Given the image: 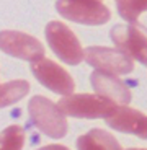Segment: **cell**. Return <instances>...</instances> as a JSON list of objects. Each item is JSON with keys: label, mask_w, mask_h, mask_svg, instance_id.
<instances>
[{"label": "cell", "mask_w": 147, "mask_h": 150, "mask_svg": "<svg viewBox=\"0 0 147 150\" xmlns=\"http://www.w3.org/2000/svg\"><path fill=\"white\" fill-rule=\"evenodd\" d=\"M28 112L33 124L51 139H62L67 134V119L59 105L44 96H33L28 103Z\"/></svg>", "instance_id": "6da1fadb"}, {"label": "cell", "mask_w": 147, "mask_h": 150, "mask_svg": "<svg viewBox=\"0 0 147 150\" xmlns=\"http://www.w3.org/2000/svg\"><path fill=\"white\" fill-rule=\"evenodd\" d=\"M59 108L72 117H83V119H98V117H108L118 108L116 103L102 96V95L79 93L67 95L60 100Z\"/></svg>", "instance_id": "7a4b0ae2"}, {"label": "cell", "mask_w": 147, "mask_h": 150, "mask_svg": "<svg viewBox=\"0 0 147 150\" xmlns=\"http://www.w3.org/2000/svg\"><path fill=\"white\" fill-rule=\"evenodd\" d=\"M46 39L53 52L59 56L62 62L69 65H77L85 59V51L82 49L79 39L69 26L60 21H49L46 25Z\"/></svg>", "instance_id": "3957f363"}, {"label": "cell", "mask_w": 147, "mask_h": 150, "mask_svg": "<svg viewBox=\"0 0 147 150\" xmlns=\"http://www.w3.org/2000/svg\"><path fill=\"white\" fill-rule=\"evenodd\" d=\"M56 10L70 21L90 26L105 25L111 16L102 0H56Z\"/></svg>", "instance_id": "277c9868"}, {"label": "cell", "mask_w": 147, "mask_h": 150, "mask_svg": "<svg viewBox=\"0 0 147 150\" xmlns=\"http://www.w3.org/2000/svg\"><path fill=\"white\" fill-rule=\"evenodd\" d=\"M30 69L31 74L36 77V80L54 93L67 96L75 90V82L72 79V75L59 64H56L54 60L41 57L38 60H33Z\"/></svg>", "instance_id": "5b68a950"}, {"label": "cell", "mask_w": 147, "mask_h": 150, "mask_svg": "<svg viewBox=\"0 0 147 150\" xmlns=\"http://www.w3.org/2000/svg\"><path fill=\"white\" fill-rule=\"evenodd\" d=\"M85 60L98 70L114 75H126L134 70V59L124 54L121 49L92 46L85 49Z\"/></svg>", "instance_id": "8992f818"}, {"label": "cell", "mask_w": 147, "mask_h": 150, "mask_svg": "<svg viewBox=\"0 0 147 150\" xmlns=\"http://www.w3.org/2000/svg\"><path fill=\"white\" fill-rule=\"evenodd\" d=\"M109 38L118 49L147 67V33L134 23L116 25L109 31Z\"/></svg>", "instance_id": "52a82bcc"}, {"label": "cell", "mask_w": 147, "mask_h": 150, "mask_svg": "<svg viewBox=\"0 0 147 150\" xmlns=\"http://www.w3.org/2000/svg\"><path fill=\"white\" fill-rule=\"evenodd\" d=\"M0 47L5 54L23 60H38L44 56V46L30 34L4 30L0 33Z\"/></svg>", "instance_id": "ba28073f"}, {"label": "cell", "mask_w": 147, "mask_h": 150, "mask_svg": "<svg viewBox=\"0 0 147 150\" xmlns=\"http://www.w3.org/2000/svg\"><path fill=\"white\" fill-rule=\"evenodd\" d=\"M90 82L95 93L111 100L118 106L128 105L131 101V90L114 74H108V72L95 69V72H92L90 75Z\"/></svg>", "instance_id": "9c48e42d"}, {"label": "cell", "mask_w": 147, "mask_h": 150, "mask_svg": "<svg viewBox=\"0 0 147 150\" xmlns=\"http://www.w3.org/2000/svg\"><path fill=\"white\" fill-rule=\"evenodd\" d=\"M106 124L114 131L141 137L147 127V116L137 109L129 108L128 105H121L106 117Z\"/></svg>", "instance_id": "30bf717a"}, {"label": "cell", "mask_w": 147, "mask_h": 150, "mask_svg": "<svg viewBox=\"0 0 147 150\" xmlns=\"http://www.w3.org/2000/svg\"><path fill=\"white\" fill-rule=\"evenodd\" d=\"M77 147L80 150H118L119 142L103 129H92L85 135L79 137Z\"/></svg>", "instance_id": "8fae6325"}, {"label": "cell", "mask_w": 147, "mask_h": 150, "mask_svg": "<svg viewBox=\"0 0 147 150\" xmlns=\"http://www.w3.org/2000/svg\"><path fill=\"white\" fill-rule=\"evenodd\" d=\"M30 91V83L26 80H11V82L2 83L0 86V105L2 108L20 101L25 95Z\"/></svg>", "instance_id": "7c38bea8"}, {"label": "cell", "mask_w": 147, "mask_h": 150, "mask_svg": "<svg viewBox=\"0 0 147 150\" xmlns=\"http://www.w3.org/2000/svg\"><path fill=\"white\" fill-rule=\"evenodd\" d=\"M119 15L128 23H136L142 11H147V0H116Z\"/></svg>", "instance_id": "4fadbf2b"}, {"label": "cell", "mask_w": 147, "mask_h": 150, "mask_svg": "<svg viewBox=\"0 0 147 150\" xmlns=\"http://www.w3.org/2000/svg\"><path fill=\"white\" fill-rule=\"evenodd\" d=\"M25 144V131L20 126H8L2 132V149L4 150H20Z\"/></svg>", "instance_id": "5bb4252c"}, {"label": "cell", "mask_w": 147, "mask_h": 150, "mask_svg": "<svg viewBox=\"0 0 147 150\" xmlns=\"http://www.w3.org/2000/svg\"><path fill=\"white\" fill-rule=\"evenodd\" d=\"M141 137H142V139H146V140H147V127H146V131L142 132V135H141Z\"/></svg>", "instance_id": "9a60e30c"}]
</instances>
